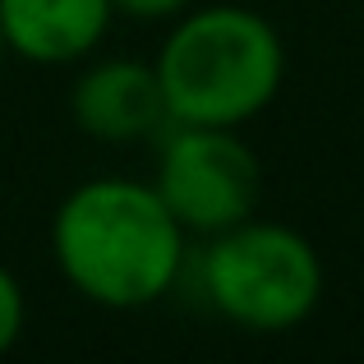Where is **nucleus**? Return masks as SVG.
<instances>
[{"label": "nucleus", "instance_id": "nucleus-5", "mask_svg": "<svg viewBox=\"0 0 364 364\" xmlns=\"http://www.w3.org/2000/svg\"><path fill=\"white\" fill-rule=\"evenodd\" d=\"M166 116L157 70L139 60H107L88 70L74 88V120L107 143H134L152 134Z\"/></svg>", "mask_w": 364, "mask_h": 364}, {"label": "nucleus", "instance_id": "nucleus-6", "mask_svg": "<svg viewBox=\"0 0 364 364\" xmlns=\"http://www.w3.org/2000/svg\"><path fill=\"white\" fill-rule=\"evenodd\" d=\"M111 0H0V37L18 55L60 65L97 46Z\"/></svg>", "mask_w": 364, "mask_h": 364}, {"label": "nucleus", "instance_id": "nucleus-2", "mask_svg": "<svg viewBox=\"0 0 364 364\" xmlns=\"http://www.w3.org/2000/svg\"><path fill=\"white\" fill-rule=\"evenodd\" d=\"M157 83L166 116L185 124H240L272 102L282 83V42L249 9L217 5L185 18L161 46Z\"/></svg>", "mask_w": 364, "mask_h": 364}, {"label": "nucleus", "instance_id": "nucleus-3", "mask_svg": "<svg viewBox=\"0 0 364 364\" xmlns=\"http://www.w3.org/2000/svg\"><path fill=\"white\" fill-rule=\"evenodd\" d=\"M203 286L231 323L254 332H282L318 304L323 267L304 235L286 226L240 222L208 249Z\"/></svg>", "mask_w": 364, "mask_h": 364}, {"label": "nucleus", "instance_id": "nucleus-1", "mask_svg": "<svg viewBox=\"0 0 364 364\" xmlns=\"http://www.w3.org/2000/svg\"><path fill=\"white\" fill-rule=\"evenodd\" d=\"M55 258L88 300L134 309L176 282L180 222L157 189L134 180H88L55 217Z\"/></svg>", "mask_w": 364, "mask_h": 364}, {"label": "nucleus", "instance_id": "nucleus-9", "mask_svg": "<svg viewBox=\"0 0 364 364\" xmlns=\"http://www.w3.org/2000/svg\"><path fill=\"white\" fill-rule=\"evenodd\" d=\"M0 51H5V37H0Z\"/></svg>", "mask_w": 364, "mask_h": 364}, {"label": "nucleus", "instance_id": "nucleus-7", "mask_svg": "<svg viewBox=\"0 0 364 364\" xmlns=\"http://www.w3.org/2000/svg\"><path fill=\"white\" fill-rule=\"evenodd\" d=\"M18 328H23V295H18V282L0 267V355L14 346Z\"/></svg>", "mask_w": 364, "mask_h": 364}, {"label": "nucleus", "instance_id": "nucleus-8", "mask_svg": "<svg viewBox=\"0 0 364 364\" xmlns=\"http://www.w3.org/2000/svg\"><path fill=\"white\" fill-rule=\"evenodd\" d=\"M111 5H120L124 14H139V18H166L176 9H185L189 0H111Z\"/></svg>", "mask_w": 364, "mask_h": 364}, {"label": "nucleus", "instance_id": "nucleus-4", "mask_svg": "<svg viewBox=\"0 0 364 364\" xmlns=\"http://www.w3.org/2000/svg\"><path fill=\"white\" fill-rule=\"evenodd\" d=\"M157 198L180 226L231 231L258 203V157L226 124H185L161 152Z\"/></svg>", "mask_w": 364, "mask_h": 364}]
</instances>
